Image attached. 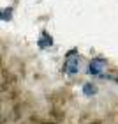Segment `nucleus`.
Wrapping results in <instances>:
<instances>
[{"label":"nucleus","mask_w":118,"mask_h":124,"mask_svg":"<svg viewBox=\"0 0 118 124\" xmlns=\"http://www.w3.org/2000/svg\"><path fill=\"white\" fill-rule=\"evenodd\" d=\"M106 69V60L104 59H93L90 62V69H88V75H102V71Z\"/></svg>","instance_id":"nucleus-2"},{"label":"nucleus","mask_w":118,"mask_h":124,"mask_svg":"<svg viewBox=\"0 0 118 124\" xmlns=\"http://www.w3.org/2000/svg\"><path fill=\"white\" fill-rule=\"evenodd\" d=\"M79 67H81V62H79V57H78V55H69V57H67L64 69L69 73V75H76V73H79Z\"/></svg>","instance_id":"nucleus-1"},{"label":"nucleus","mask_w":118,"mask_h":124,"mask_svg":"<svg viewBox=\"0 0 118 124\" xmlns=\"http://www.w3.org/2000/svg\"><path fill=\"white\" fill-rule=\"evenodd\" d=\"M116 80H118V78H116Z\"/></svg>","instance_id":"nucleus-6"},{"label":"nucleus","mask_w":118,"mask_h":124,"mask_svg":"<svg viewBox=\"0 0 118 124\" xmlns=\"http://www.w3.org/2000/svg\"><path fill=\"white\" fill-rule=\"evenodd\" d=\"M2 20H11V9H4V14H2Z\"/></svg>","instance_id":"nucleus-5"},{"label":"nucleus","mask_w":118,"mask_h":124,"mask_svg":"<svg viewBox=\"0 0 118 124\" xmlns=\"http://www.w3.org/2000/svg\"><path fill=\"white\" fill-rule=\"evenodd\" d=\"M97 89H95L93 85H90V83H86L85 87H83V92H85V96H90V94H93Z\"/></svg>","instance_id":"nucleus-4"},{"label":"nucleus","mask_w":118,"mask_h":124,"mask_svg":"<svg viewBox=\"0 0 118 124\" xmlns=\"http://www.w3.org/2000/svg\"><path fill=\"white\" fill-rule=\"evenodd\" d=\"M51 44H53L51 36H48V34H42V36H41V41H39V46H41V48H46V46H51Z\"/></svg>","instance_id":"nucleus-3"}]
</instances>
